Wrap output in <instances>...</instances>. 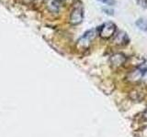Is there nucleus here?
Segmentation results:
<instances>
[{
    "label": "nucleus",
    "mask_w": 147,
    "mask_h": 137,
    "mask_svg": "<svg viewBox=\"0 0 147 137\" xmlns=\"http://www.w3.org/2000/svg\"><path fill=\"white\" fill-rule=\"evenodd\" d=\"M96 32L98 30L96 29H90L88 31H86V33L83 35L81 38L78 39L77 41V47L80 49H87L90 46V44L92 43V41L94 40V39L96 36Z\"/></svg>",
    "instance_id": "1"
},
{
    "label": "nucleus",
    "mask_w": 147,
    "mask_h": 137,
    "mask_svg": "<svg viewBox=\"0 0 147 137\" xmlns=\"http://www.w3.org/2000/svg\"><path fill=\"white\" fill-rule=\"evenodd\" d=\"M117 27L113 22H106L98 29V35L104 39H109L114 36Z\"/></svg>",
    "instance_id": "2"
},
{
    "label": "nucleus",
    "mask_w": 147,
    "mask_h": 137,
    "mask_svg": "<svg viewBox=\"0 0 147 137\" xmlns=\"http://www.w3.org/2000/svg\"><path fill=\"white\" fill-rule=\"evenodd\" d=\"M84 18V11L82 7L78 6L73 9L70 15V23L72 25H78Z\"/></svg>",
    "instance_id": "3"
},
{
    "label": "nucleus",
    "mask_w": 147,
    "mask_h": 137,
    "mask_svg": "<svg viewBox=\"0 0 147 137\" xmlns=\"http://www.w3.org/2000/svg\"><path fill=\"white\" fill-rule=\"evenodd\" d=\"M127 61L126 55H124L123 53H116L112 55L109 59L110 65L113 68H119L121 67L123 64H125Z\"/></svg>",
    "instance_id": "4"
},
{
    "label": "nucleus",
    "mask_w": 147,
    "mask_h": 137,
    "mask_svg": "<svg viewBox=\"0 0 147 137\" xmlns=\"http://www.w3.org/2000/svg\"><path fill=\"white\" fill-rule=\"evenodd\" d=\"M145 72L146 71H145V70H144V68H142L140 67L136 68L128 73L126 79H127V80L131 81V82H137L142 79Z\"/></svg>",
    "instance_id": "5"
},
{
    "label": "nucleus",
    "mask_w": 147,
    "mask_h": 137,
    "mask_svg": "<svg viewBox=\"0 0 147 137\" xmlns=\"http://www.w3.org/2000/svg\"><path fill=\"white\" fill-rule=\"evenodd\" d=\"M129 41H130V39H129V37H128L126 32H124V31L118 32L113 39V43L115 45H118V46L127 45L129 43Z\"/></svg>",
    "instance_id": "6"
},
{
    "label": "nucleus",
    "mask_w": 147,
    "mask_h": 137,
    "mask_svg": "<svg viewBox=\"0 0 147 137\" xmlns=\"http://www.w3.org/2000/svg\"><path fill=\"white\" fill-rule=\"evenodd\" d=\"M62 2L59 0H47V8L51 13H58Z\"/></svg>",
    "instance_id": "7"
},
{
    "label": "nucleus",
    "mask_w": 147,
    "mask_h": 137,
    "mask_svg": "<svg viewBox=\"0 0 147 137\" xmlns=\"http://www.w3.org/2000/svg\"><path fill=\"white\" fill-rule=\"evenodd\" d=\"M135 24L139 29L142 31H147V20L144 19V18H139Z\"/></svg>",
    "instance_id": "8"
},
{
    "label": "nucleus",
    "mask_w": 147,
    "mask_h": 137,
    "mask_svg": "<svg viewBox=\"0 0 147 137\" xmlns=\"http://www.w3.org/2000/svg\"><path fill=\"white\" fill-rule=\"evenodd\" d=\"M101 3L108 5V6H113V5L116 4V1L115 0H98Z\"/></svg>",
    "instance_id": "9"
},
{
    "label": "nucleus",
    "mask_w": 147,
    "mask_h": 137,
    "mask_svg": "<svg viewBox=\"0 0 147 137\" xmlns=\"http://www.w3.org/2000/svg\"><path fill=\"white\" fill-rule=\"evenodd\" d=\"M137 3L142 7L147 8V0H137Z\"/></svg>",
    "instance_id": "10"
},
{
    "label": "nucleus",
    "mask_w": 147,
    "mask_h": 137,
    "mask_svg": "<svg viewBox=\"0 0 147 137\" xmlns=\"http://www.w3.org/2000/svg\"><path fill=\"white\" fill-rule=\"evenodd\" d=\"M142 116H144V118L145 119V120H147V109L144 111V114H142Z\"/></svg>",
    "instance_id": "11"
},
{
    "label": "nucleus",
    "mask_w": 147,
    "mask_h": 137,
    "mask_svg": "<svg viewBox=\"0 0 147 137\" xmlns=\"http://www.w3.org/2000/svg\"><path fill=\"white\" fill-rule=\"evenodd\" d=\"M59 1H61V2H62V1H63V0H59Z\"/></svg>",
    "instance_id": "12"
}]
</instances>
